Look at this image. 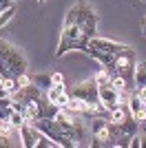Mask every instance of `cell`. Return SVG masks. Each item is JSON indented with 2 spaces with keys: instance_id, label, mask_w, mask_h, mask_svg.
<instances>
[{
  "instance_id": "7402d4cb",
  "label": "cell",
  "mask_w": 146,
  "mask_h": 148,
  "mask_svg": "<svg viewBox=\"0 0 146 148\" xmlns=\"http://www.w3.org/2000/svg\"><path fill=\"white\" fill-rule=\"evenodd\" d=\"M13 0H0V9H7V7H11Z\"/></svg>"
},
{
  "instance_id": "9a60e30c",
  "label": "cell",
  "mask_w": 146,
  "mask_h": 148,
  "mask_svg": "<svg viewBox=\"0 0 146 148\" xmlns=\"http://www.w3.org/2000/svg\"><path fill=\"white\" fill-rule=\"evenodd\" d=\"M33 84H38L40 88H49L53 82H51V75H36V77H33Z\"/></svg>"
},
{
  "instance_id": "8fae6325",
  "label": "cell",
  "mask_w": 146,
  "mask_h": 148,
  "mask_svg": "<svg viewBox=\"0 0 146 148\" xmlns=\"http://www.w3.org/2000/svg\"><path fill=\"white\" fill-rule=\"evenodd\" d=\"M111 86L115 88L117 93H122V91H131V84H128L122 75H115V77H111Z\"/></svg>"
},
{
  "instance_id": "8992f818",
  "label": "cell",
  "mask_w": 146,
  "mask_h": 148,
  "mask_svg": "<svg viewBox=\"0 0 146 148\" xmlns=\"http://www.w3.org/2000/svg\"><path fill=\"white\" fill-rule=\"evenodd\" d=\"M18 133H20V139H22V146H27V148H36L38 139H40V135H42V130H38L36 126L29 124V122H24L18 128Z\"/></svg>"
},
{
  "instance_id": "277c9868",
  "label": "cell",
  "mask_w": 146,
  "mask_h": 148,
  "mask_svg": "<svg viewBox=\"0 0 146 148\" xmlns=\"http://www.w3.org/2000/svg\"><path fill=\"white\" fill-rule=\"evenodd\" d=\"M133 69H135V51L131 49V47H124L115 56L113 71H115V75H122V77L131 84V82H133Z\"/></svg>"
},
{
  "instance_id": "e0dca14e",
  "label": "cell",
  "mask_w": 146,
  "mask_h": 148,
  "mask_svg": "<svg viewBox=\"0 0 146 148\" xmlns=\"http://www.w3.org/2000/svg\"><path fill=\"white\" fill-rule=\"evenodd\" d=\"M16 82H18V88H24V86H29V84H31V77L27 73H20L18 77H16Z\"/></svg>"
},
{
  "instance_id": "6da1fadb",
  "label": "cell",
  "mask_w": 146,
  "mask_h": 148,
  "mask_svg": "<svg viewBox=\"0 0 146 148\" xmlns=\"http://www.w3.org/2000/svg\"><path fill=\"white\" fill-rule=\"evenodd\" d=\"M97 29V16L91 5H86L84 0H75L73 7L67 11L64 18V29H62L60 42L55 49V58H62L67 51H86V44L95 36Z\"/></svg>"
},
{
  "instance_id": "3957f363",
  "label": "cell",
  "mask_w": 146,
  "mask_h": 148,
  "mask_svg": "<svg viewBox=\"0 0 146 148\" xmlns=\"http://www.w3.org/2000/svg\"><path fill=\"white\" fill-rule=\"evenodd\" d=\"M20 73H27V60H24L22 51L0 38V75L18 77Z\"/></svg>"
},
{
  "instance_id": "603a6c76",
  "label": "cell",
  "mask_w": 146,
  "mask_h": 148,
  "mask_svg": "<svg viewBox=\"0 0 146 148\" xmlns=\"http://www.w3.org/2000/svg\"><path fill=\"white\" fill-rule=\"evenodd\" d=\"M142 31H144V36H146V16H144V20H142Z\"/></svg>"
},
{
  "instance_id": "52a82bcc",
  "label": "cell",
  "mask_w": 146,
  "mask_h": 148,
  "mask_svg": "<svg viewBox=\"0 0 146 148\" xmlns=\"http://www.w3.org/2000/svg\"><path fill=\"white\" fill-rule=\"evenodd\" d=\"M128 108H131V115H133L135 122H140V124L146 122V106H144V102H142L135 93L128 95Z\"/></svg>"
},
{
  "instance_id": "5b68a950",
  "label": "cell",
  "mask_w": 146,
  "mask_h": 148,
  "mask_svg": "<svg viewBox=\"0 0 146 148\" xmlns=\"http://www.w3.org/2000/svg\"><path fill=\"white\" fill-rule=\"evenodd\" d=\"M71 95H75V97L80 99H84V102H100V88H97L95 80H84V82H80L78 86L71 91Z\"/></svg>"
},
{
  "instance_id": "ac0fdd59",
  "label": "cell",
  "mask_w": 146,
  "mask_h": 148,
  "mask_svg": "<svg viewBox=\"0 0 146 148\" xmlns=\"http://www.w3.org/2000/svg\"><path fill=\"white\" fill-rule=\"evenodd\" d=\"M128 146H131V148H142V137L133 135V137H131V142H128Z\"/></svg>"
},
{
  "instance_id": "9c48e42d",
  "label": "cell",
  "mask_w": 146,
  "mask_h": 148,
  "mask_svg": "<svg viewBox=\"0 0 146 148\" xmlns=\"http://www.w3.org/2000/svg\"><path fill=\"white\" fill-rule=\"evenodd\" d=\"M133 84L135 86H146V62H135Z\"/></svg>"
},
{
  "instance_id": "cb8c5ba5",
  "label": "cell",
  "mask_w": 146,
  "mask_h": 148,
  "mask_svg": "<svg viewBox=\"0 0 146 148\" xmlns=\"http://www.w3.org/2000/svg\"><path fill=\"white\" fill-rule=\"evenodd\" d=\"M146 146V137H144V139H142V148H144Z\"/></svg>"
},
{
  "instance_id": "d4e9b609",
  "label": "cell",
  "mask_w": 146,
  "mask_h": 148,
  "mask_svg": "<svg viewBox=\"0 0 146 148\" xmlns=\"http://www.w3.org/2000/svg\"><path fill=\"white\" fill-rule=\"evenodd\" d=\"M38 2H44V0H38Z\"/></svg>"
},
{
  "instance_id": "d6986e66",
  "label": "cell",
  "mask_w": 146,
  "mask_h": 148,
  "mask_svg": "<svg viewBox=\"0 0 146 148\" xmlns=\"http://www.w3.org/2000/svg\"><path fill=\"white\" fill-rule=\"evenodd\" d=\"M135 95L142 99V102H146V86H137V91H135Z\"/></svg>"
},
{
  "instance_id": "2e32d148",
  "label": "cell",
  "mask_w": 146,
  "mask_h": 148,
  "mask_svg": "<svg viewBox=\"0 0 146 148\" xmlns=\"http://www.w3.org/2000/svg\"><path fill=\"white\" fill-rule=\"evenodd\" d=\"M69 99H71V93H67V91H64L62 95H58V99H55V104L60 106V108H67V106H69Z\"/></svg>"
},
{
  "instance_id": "7c38bea8",
  "label": "cell",
  "mask_w": 146,
  "mask_h": 148,
  "mask_svg": "<svg viewBox=\"0 0 146 148\" xmlns=\"http://www.w3.org/2000/svg\"><path fill=\"white\" fill-rule=\"evenodd\" d=\"M93 80H95L97 86H106V84H111V73L106 69H100V71L93 75Z\"/></svg>"
},
{
  "instance_id": "30bf717a",
  "label": "cell",
  "mask_w": 146,
  "mask_h": 148,
  "mask_svg": "<svg viewBox=\"0 0 146 148\" xmlns=\"http://www.w3.org/2000/svg\"><path fill=\"white\" fill-rule=\"evenodd\" d=\"M67 91V86H64V82H60V84H51V86L47 88V97L51 99L55 104V99H58V95H62V93Z\"/></svg>"
},
{
  "instance_id": "ba28073f",
  "label": "cell",
  "mask_w": 146,
  "mask_h": 148,
  "mask_svg": "<svg viewBox=\"0 0 146 148\" xmlns=\"http://www.w3.org/2000/svg\"><path fill=\"white\" fill-rule=\"evenodd\" d=\"M100 88V104L104 106V108H113V106H117V91L111 84H106V86H97Z\"/></svg>"
},
{
  "instance_id": "4fadbf2b",
  "label": "cell",
  "mask_w": 146,
  "mask_h": 148,
  "mask_svg": "<svg viewBox=\"0 0 146 148\" xmlns=\"http://www.w3.org/2000/svg\"><path fill=\"white\" fill-rule=\"evenodd\" d=\"M13 16H16V7H13V5L7 7V9H2V11H0V27H5Z\"/></svg>"
},
{
  "instance_id": "7a4b0ae2",
  "label": "cell",
  "mask_w": 146,
  "mask_h": 148,
  "mask_svg": "<svg viewBox=\"0 0 146 148\" xmlns=\"http://www.w3.org/2000/svg\"><path fill=\"white\" fill-rule=\"evenodd\" d=\"M124 47H126V44L115 42V40L93 36L91 40H89V44H86V51H84V53H89L93 60H97L100 64H102V69H106V71H113V62H115V56L120 53L122 49H124Z\"/></svg>"
},
{
  "instance_id": "ffe728a7",
  "label": "cell",
  "mask_w": 146,
  "mask_h": 148,
  "mask_svg": "<svg viewBox=\"0 0 146 148\" xmlns=\"http://www.w3.org/2000/svg\"><path fill=\"white\" fill-rule=\"evenodd\" d=\"M51 82H53V84H60V82H64L62 73H51Z\"/></svg>"
},
{
  "instance_id": "44dd1931",
  "label": "cell",
  "mask_w": 146,
  "mask_h": 148,
  "mask_svg": "<svg viewBox=\"0 0 146 148\" xmlns=\"http://www.w3.org/2000/svg\"><path fill=\"white\" fill-rule=\"evenodd\" d=\"M5 97H11V93L7 91L5 86H2V88H0V99H5Z\"/></svg>"
},
{
  "instance_id": "5bb4252c",
  "label": "cell",
  "mask_w": 146,
  "mask_h": 148,
  "mask_svg": "<svg viewBox=\"0 0 146 148\" xmlns=\"http://www.w3.org/2000/svg\"><path fill=\"white\" fill-rule=\"evenodd\" d=\"M9 122H11L16 128H20V126H22L27 119H24V115H22L20 111H11V115H9Z\"/></svg>"
}]
</instances>
